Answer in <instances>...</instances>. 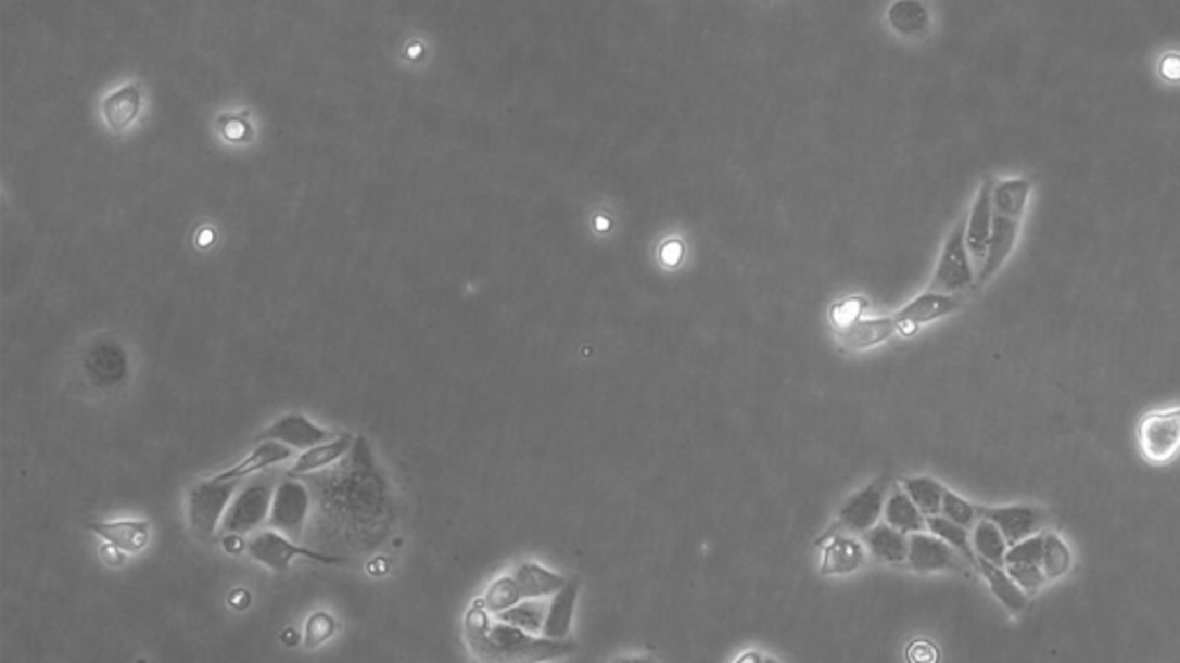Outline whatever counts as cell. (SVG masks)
I'll return each mask as SVG.
<instances>
[{"label": "cell", "mask_w": 1180, "mask_h": 663, "mask_svg": "<svg viewBox=\"0 0 1180 663\" xmlns=\"http://www.w3.org/2000/svg\"><path fill=\"white\" fill-rule=\"evenodd\" d=\"M547 611H549V603H545V599H523L519 601L517 605H512V609L503 611L498 617V622H505V624H512V627L517 629H523L529 632L533 636H542V629H545V620H547Z\"/></svg>", "instance_id": "83f0119b"}, {"label": "cell", "mask_w": 1180, "mask_h": 663, "mask_svg": "<svg viewBox=\"0 0 1180 663\" xmlns=\"http://www.w3.org/2000/svg\"><path fill=\"white\" fill-rule=\"evenodd\" d=\"M734 663H782V661L775 659V656H771V654H763V652H759V650H749V652L740 654Z\"/></svg>", "instance_id": "ab89813d"}, {"label": "cell", "mask_w": 1180, "mask_h": 663, "mask_svg": "<svg viewBox=\"0 0 1180 663\" xmlns=\"http://www.w3.org/2000/svg\"><path fill=\"white\" fill-rule=\"evenodd\" d=\"M927 530H929V535H934V537H939L941 541H946L950 548H954V551L962 553L968 562H973V564L978 562V558L973 556L970 535H968V530H966V527H962V525H957V523H952L950 519H946V517L939 514V517H929V519H927Z\"/></svg>", "instance_id": "f546056e"}, {"label": "cell", "mask_w": 1180, "mask_h": 663, "mask_svg": "<svg viewBox=\"0 0 1180 663\" xmlns=\"http://www.w3.org/2000/svg\"><path fill=\"white\" fill-rule=\"evenodd\" d=\"M221 546L227 548L229 553H238L240 548H242V537H238V535H224V537H221Z\"/></svg>", "instance_id": "60d3db41"}, {"label": "cell", "mask_w": 1180, "mask_h": 663, "mask_svg": "<svg viewBox=\"0 0 1180 663\" xmlns=\"http://www.w3.org/2000/svg\"><path fill=\"white\" fill-rule=\"evenodd\" d=\"M139 109H141L139 84H123L120 88L109 92L104 98L102 116L111 129L120 131L139 116Z\"/></svg>", "instance_id": "44dd1931"}, {"label": "cell", "mask_w": 1180, "mask_h": 663, "mask_svg": "<svg viewBox=\"0 0 1180 663\" xmlns=\"http://www.w3.org/2000/svg\"><path fill=\"white\" fill-rule=\"evenodd\" d=\"M978 281V270L966 250V219L954 224V229L946 238L939 263L931 275L929 291L943 295H957L968 291Z\"/></svg>", "instance_id": "3957f363"}, {"label": "cell", "mask_w": 1180, "mask_h": 663, "mask_svg": "<svg viewBox=\"0 0 1180 663\" xmlns=\"http://www.w3.org/2000/svg\"><path fill=\"white\" fill-rule=\"evenodd\" d=\"M970 541H973V548H976V553H978L980 560H987V562L997 564V566H1005V558H1007L1010 546H1007L1005 537L1001 535V530L994 523L987 521V519H980L976 523V527H973Z\"/></svg>", "instance_id": "4316f807"}, {"label": "cell", "mask_w": 1180, "mask_h": 663, "mask_svg": "<svg viewBox=\"0 0 1180 663\" xmlns=\"http://www.w3.org/2000/svg\"><path fill=\"white\" fill-rule=\"evenodd\" d=\"M994 187H997V182L991 178H987L980 184L976 201H973V207H970L968 219H966V250H968L970 260H973V265H976L978 272H980L982 263L987 258L989 238H991V224H994Z\"/></svg>", "instance_id": "8fae6325"}, {"label": "cell", "mask_w": 1180, "mask_h": 663, "mask_svg": "<svg viewBox=\"0 0 1180 663\" xmlns=\"http://www.w3.org/2000/svg\"><path fill=\"white\" fill-rule=\"evenodd\" d=\"M579 592H582V581L579 578H570L566 583V587L560 592H556L549 601V611H547V620H545V629H542V636L545 638H554V640H566L570 638V629H572V617H574V605H576V599H579Z\"/></svg>", "instance_id": "e0dca14e"}, {"label": "cell", "mask_w": 1180, "mask_h": 663, "mask_svg": "<svg viewBox=\"0 0 1180 663\" xmlns=\"http://www.w3.org/2000/svg\"><path fill=\"white\" fill-rule=\"evenodd\" d=\"M88 367H90V373L98 375L104 383L118 381V378L125 373V355L116 344L96 346L88 355Z\"/></svg>", "instance_id": "4dcf8cb0"}, {"label": "cell", "mask_w": 1180, "mask_h": 663, "mask_svg": "<svg viewBox=\"0 0 1180 663\" xmlns=\"http://www.w3.org/2000/svg\"><path fill=\"white\" fill-rule=\"evenodd\" d=\"M884 519L890 527L904 535H921L927 530V519L923 517V511L913 505L902 486H894L888 494Z\"/></svg>", "instance_id": "7402d4cb"}, {"label": "cell", "mask_w": 1180, "mask_h": 663, "mask_svg": "<svg viewBox=\"0 0 1180 663\" xmlns=\"http://www.w3.org/2000/svg\"><path fill=\"white\" fill-rule=\"evenodd\" d=\"M312 509L309 488L297 480H284L275 488L268 525L270 530L287 535L289 539L303 537V530Z\"/></svg>", "instance_id": "9c48e42d"}, {"label": "cell", "mask_w": 1180, "mask_h": 663, "mask_svg": "<svg viewBox=\"0 0 1180 663\" xmlns=\"http://www.w3.org/2000/svg\"><path fill=\"white\" fill-rule=\"evenodd\" d=\"M291 459V447L282 445V443H261L252 454H248L245 459L238 461L236 466L221 470L219 475H215L217 482H242L250 475H256V472L266 470L270 466H277Z\"/></svg>", "instance_id": "ac0fdd59"}, {"label": "cell", "mask_w": 1180, "mask_h": 663, "mask_svg": "<svg viewBox=\"0 0 1180 663\" xmlns=\"http://www.w3.org/2000/svg\"><path fill=\"white\" fill-rule=\"evenodd\" d=\"M1005 572L1010 574L1024 592H1038L1044 583L1042 566H1028V564H1007Z\"/></svg>", "instance_id": "8d00e7d4"}, {"label": "cell", "mask_w": 1180, "mask_h": 663, "mask_svg": "<svg viewBox=\"0 0 1180 663\" xmlns=\"http://www.w3.org/2000/svg\"><path fill=\"white\" fill-rule=\"evenodd\" d=\"M1139 447L1151 463H1169L1176 459L1180 454V406L1141 417Z\"/></svg>", "instance_id": "ba28073f"}, {"label": "cell", "mask_w": 1180, "mask_h": 663, "mask_svg": "<svg viewBox=\"0 0 1180 663\" xmlns=\"http://www.w3.org/2000/svg\"><path fill=\"white\" fill-rule=\"evenodd\" d=\"M865 546L851 537H835L821 560V572L826 576H845L858 572L865 564Z\"/></svg>", "instance_id": "ffe728a7"}, {"label": "cell", "mask_w": 1180, "mask_h": 663, "mask_svg": "<svg viewBox=\"0 0 1180 663\" xmlns=\"http://www.w3.org/2000/svg\"><path fill=\"white\" fill-rule=\"evenodd\" d=\"M858 299H849L845 302V305H839L833 314L839 344L847 350H867V348L886 344V341L897 332L892 316L860 318V314L853 309Z\"/></svg>", "instance_id": "8992f818"}, {"label": "cell", "mask_w": 1180, "mask_h": 663, "mask_svg": "<svg viewBox=\"0 0 1180 663\" xmlns=\"http://www.w3.org/2000/svg\"><path fill=\"white\" fill-rule=\"evenodd\" d=\"M1159 72H1163V77L1169 81H1180V55L1169 53L1167 59L1159 63Z\"/></svg>", "instance_id": "74e56055"}, {"label": "cell", "mask_w": 1180, "mask_h": 663, "mask_svg": "<svg viewBox=\"0 0 1180 663\" xmlns=\"http://www.w3.org/2000/svg\"><path fill=\"white\" fill-rule=\"evenodd\" d=\"M978 570L982 572L985 581L989 583V590L994 592V597L1005 605V609L1010 613H1022L1026 609V592L1022 590V587L1010 578V574L1003 570V566H997L991 564L987 560H980L978 558Z\"/></svg>", "instance_id": "d4e9b609"}, {"label": "cell", "mask_w": 1180, "mask_h": 663, "mask_svg": "<svg viewBox=\"0 0 1180 663\" xmlns=\"http://www.w3.org/2000/svg\"><path fill=\"white\" fill-rule=\"evenodd\" d=\"M886 500H888V482L886 480L872 482L865 488L855 490V494L841 505L839 523L845 525L849 533L865 535L867 530H872L878 523V519L884 517Z\"/></svg>", "instance_id": "7c38bea8"}, {"label": "cell", "mask_w": 1180, "mask_h": 663, "mask_svg": "<svg viewBox=\"0 0 1180 663\" xmlns=\"http://www.w3.org/2000/svg\"><path fill=\"white\" fill-rule=\"evenodd\" d=\"M351 445H353V435L342 433V435H337V438L330 441V443L305 449L295 459V463L291 468V475H312V472H318V470H323V468L337 463L351 449Z\"/></svg>", "instance_id": "cb8c5ba5"}, {"label": "cell", "mask_w": 1180, "mask_h": 663, "mask_svg": "<svg viewBox=\"0 0 1180 663\" xmlns=\"http://www.w3.org/2000/svg\"><path fill=\"white\" fill-rule=\"evenodd\" d=\"M941 517L950 519L952 523H957L962 527H970L973 523H976L978 519V509L973 507L968 500L960 498L957 494H952V490L946 488L943 494V505H941Z\"/></svg>", "instance_id": "e575fe53"}, {"label": "cell", "mask_w": 1180, "mask_h": 663, "mask_svg": "<svg viewBox=\"0 0 1180 663\" xmlns=\"http://www.w3.org/2000/svg\"><path fill=\"white\" fill-rule=\"evenodd\" d=\"M863 544L874 558L884 562L899 564L909 560V537L890 527L888 523H876L872 530H867L863 535Z\"/></svg>", "instance_id": "603a6c76"}, {"label": "cell", "mask_w": 1180, "mask_h": 663, "mask_svg": "<svg viewBox=\"0 0 1180 663\" xmlns=\"http://www.w3.org/2000/svg\"><path fill=\"white\" fill-rule=\"evenodd\" d=\"M888 24L899 35L917 37L929 30L931 16L927 5L917 3V0H902V3H892L888 8Z\"/></svg>", "instance_id": "484cf974"}, {"label": "cell", "mask_w": 1180, "mask_h": 663, "mask_svg": "<svg viewBox=\"0 0 1180 663\" xmlns=\"http://www.w3.org/2000/svg\"><path fill=\"white\" fill-rule=\"evenodd\" d=\"M248 553H250V558L254 562L268 566V570H272L277 574L289 572L291 562L297 560V558H305V560H312V562H321V564H328V566L346 564V558L334 556V553H318V551H314V548L295 544L287 535L277 533V530H264V533H258L256 537H252L248 541Z\"/></svg>", "instance_id": "5b68a950"}, {"label": "cell", "mask_w": 1180, "mask_h": 663, "mask_svg": "<svg viewBox=\"0 0 1180 663\" xmlns=\"http://www.w3.org/2000/svg\"><path fill=\"white\" fill-rule=\"evenodd\" d=\"M240 490V482H217L215 477L199 482L187 498V517H190V525L194 535L201 539H213L217 530H221V521L227 517V509L236 494Z\"/></svg>", "instance_id": "277c9868"}, {"label": "cell", "mask_w": 1180, "mask_h": 663, "mask_svg": "<svg viewBox=\"0 0 1180 663\" xmlns=\"http://www.w3.org/2000/svg\"><path fill=\"white\" fill-rule=\"evenodd\" d=\"M464 638L480 663H545L576 652V640L533 636L505 622H492L482 601H473L464 620Z\"/></svg>", "instance_id": "6da1fadb"}, {"label": "cell", "mask_w": 1180, "mask_h": 663, "mask_svg": "<svg viewBox=\"0 0 1180 663\" xmlns=\"http://www.w3.org/2000/svg\"><path fill=\"white\" fill-rule=\"evenodd\" d=\"M272 496L275 490L270 488V482L266 480L261 482L256 480L248 486H242L236 494V498L231 500L227 517H224L221 521V535L242 537L248 533H254L261 523L268 521Z\"/></svg>", "instance_id": "52a82bcc"}, {"label": "cell", "mask_w": 1180, "mask_h": 663, "mask_svg": "<svg viewBox=\"0 0 1180 663\" xmlns=\"http://www.w3.org/2000/svg\"><path fill=\"white\" fill-rule=\"evenodd\" d=\"M515 581L523 599H547L566 587V578L537 562H523L515 570Z\"/></svg>", "instance_id": "d6986e66"}, {"label": "cell", "mask_w": 1180, "mask_h": 663, "mask_svg": "<svg viewBox=\"0 0 1180 663\" xmlns=\"http://www.w3.org/2000/svg\"><path fill=\"white\" fill-rule=\"evenodd\" d=\"M1073 556L1058 535H1044V556H1042V572L1046 578H1058L1065 572H1070Z\"/></svg>", "instance_id": "d6a6232c"}, {"label": "cell", "mask_w": 1180, "mask_h": 663, "mask_svg": "<svg viewBox=\"0 0 1180 663\" xmlns=\"http://www.w3.org/2000/svg\"><path fill=\"white\" fill-rule=\"evenodd\" d=\"M337 438L334 431H328L323 426L314 424L309 417L300 412H289L279 417L268 429L256 435V443H282L287 447L295 449H312L316 445H323Z\"/></svg>", "instance_id": "30bf717a"}, {"label": "cell", "mask_w": 1180, "mask_h": 663, "mask_svg": "<svg viewBox=\"0 0 1180 663\" xmlns=\"http://www.w3.org/2000/svg\"><path fill=\"white\" fill-rule=\"evenodd\" d=\"M962 307V302L957 295H943V293H934V291H927L923 295L913 297L906 307L899 309L892 320L897 330L902 334H913L917 328H923L927 323H934V320H941L950 314H954Z\"/></svg>", "instance_id": "4fadbf2b"}, {"label": "cell", "mask_w": 1180, "mask_h": 663, "mask_svg": "<svg viewBox=\"0 0 1180 663\" xmlns=\"http://www.w3.org/2000/svg\"><path fill=\"white\" fill-rule=\"evenodd\" d=\"M1044 556V535L1028 537L1015 546H1010L1005 566L1007 564H1028V566H1042Z\"/></svg>", "instance_id": "836d02e7"}, {"label": "cell", "mask_w": 1180, "mask_h": 663, "mask_svg": "<svg viewBox=\"0 0 1180 663\" xmlns=\"http://www.w3.org/2000/svg\"><path fill=\"white\" fill-rule=\"evenodd\" d=\"M282 640H284V642H289V640H293V642H297V634H295V632H293V629H289V632H287V634H284V636H282Z\"/></svg>", "instance_id": "7bdbcfd3"}, {"label": "cell", "mask_w": 1180, "mask_h": 663, "mask_svg": "<svg viewBox=\"0 0 1180 663\" xmlns=\"http://www.w3.org/2000/svg\"><path fill=\"white\" fill-rule=\"evenodd\" d=\"M954 548L934 535H911L909 537V564L915 572H941L954 566Z\"/></svg>", "instance_id": "2e32d148"}, {"label": "cell", "mask_w": 1180, "mask_h": 663, "mask_svg": "<svg viewBox=\"0 0 1180 663\" xmlns=\"http://www.w3.org/2000/svg\"><path fill=\"white\" fill-rule=\"evenodd\" d=\"M480 601L486 609V613L500 615L503 611H508V609H512V605H517L519 601H523V597L519 592V585H517L515 576H500L490 587H486V592H484V597Z\"/></svg>", "instance_id": "1f68e13d"}, {"label": "cell", "mask_w": 1180, "mask_h": 663, "mask_svg": "<svg viewBox=\"0 0 1180 663\" xmlns=\"http://www.w3.org/2000/svg\"><path fill=\"white\" fill-rule=\"evenodd\" d=\"M909 656L913 663H934L936 661V652L934 648L929 646V642H915V646L909 650Z\"/></svg>", "instance_id": "f35d334b"}, {"label": "cell", "mask_w": 1180, "mask_h": 663, "mask_svg": "<svg viewBox=\"0 0 1180 663\" xmlns=\"http://www.w3.org/2000/svg\"><path fill=\"white\" fill-rule=\"evenodd\" d=\"M337 632V620L326 613V611H318L314 613L309 620H307V627H305V646L307 648H318L323 646L326 640H330Z\"/></svg>", "instance_id": "d590c367"}, {"label": "cell", "mask_w": 1180, "mask_h": 663, "mask_svg": "<svg viewBox=\"0 0 1180 663\" xmlns=\"http://www.w3.org/2000/svg\"><path fill=\"white\" fill-rule=\"evenodd\" d=\"M1033 192V182L1028 178H1013L1001 180L994 187V224H991V238L989 250L982 268L978 272V283H987L991 277H997L999 270L1015 252V244L1019 240L1028 196Z\"/></svg>", "instance_id": "7a4b0ae2"}, {"label": "cell", "mask_w": 1180, "mask_h": 663, "mask_svg": "<svg viewBox=\"0 0 1180 663\" xmlns=\"http://www.w3.org/2000/svg\"><path fill=\"white\" fill-rule=\"evenodd\" d=\"M980 519H987L994 523L1001 535L1005 537L1007 546H1015L1028 537H1036L1038 530L1044 523L1042 511L1036 507H994V509H980Z\"/></svg>", "instance_id": "5bb4252c"}, {"label": "cell", "mask_w": 1180, "mask_h": 663, "mask_svg": "<svg viewBox=\"0 0 1180 663\" xmlns=\"http://www.w3.org/2000/svg\"><path fill=\"white\" fill-rule=\"evenodd\" d=\"M899 486L904 488V494L913 500V505L923 511L925 519L941 514L946 488L939 482L931 477H909Z\"/></svg>", "instance_id": "f1b7e54d"}, {"label": "cell", "mask_w": 1180, "mask_h": 663, "mask_svg": "<svg viewBox=\"0 0 1180 663\" xmlns=\"http://www.w3.org/2000/svg\"><path fill=\"white\" fill-rule=\"evenodd\" d=\"M611 663H660V661L648 656V654H639V656H618Z\"/></svg>", "instance_id": "b9f144b4"}, {"label": "cell", "mask_w": 1180, "mask_h": 663, "mask_svg": "<svg viewBox=\"0 0 1180 663\" xmlns=\"http://www.w3.org/2000/svg\"><path fill=\"white\" fill-rule=\"evenodd\" d=\"M86 527L92 535H98L109 546L118 548L123 553H139L150 541V521L145 519H123V521H88Z\"/></svg>", "instance_id": "9a60e30c"}]
</instances>
